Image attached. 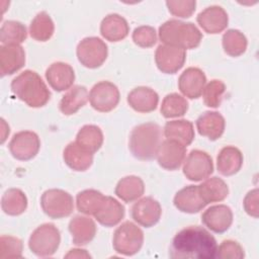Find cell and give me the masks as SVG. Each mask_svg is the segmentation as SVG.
<instances>
[{"instance_id":"obj_1","label":"cell","mask_w":259,"mask_h":259,"mask_svg":"<svg viewBox=\"0 0 259 259\" xmlns=\"http://www.w3.org/2000/svg\"><path fill=\"white\" fill-rule=\"evenodd\" d=\"M217 248V240L207 230L200 226H189L175 235L169 255L174 259H213Z\"/></svg>"},{"instance_id":"obj_2","label":"cell","mask_w":259,"mask_h":259,"mask_svg":"<svg viewBox=\"0 0 259 259\" xmlns=\"http://www.w3.org/2000/svg\"><path fill=\"white\" fill-rule=\"evenodd\" d=\"M11 91L33 108L45 106L51 98V92L41 77L31 70L23 71L11 81Z\"/></svg>"},{"instance_id":"obj_3","label":"cell","mask_w":259,"mask_h":259,"mask_svg":"<svg viewBox=\"0 0 259 259\" xmlns=\"http://www.w3.org/2000/svg\"><path fill=\"white\" fill-rule=\"evenodd\" d=\"M162 130L155 122H146L135 126L130 135L128 148L139 160H152L157 156L161 145Z\"/></svg>"},{"instance_id":"obj_4","label":"cell","mask_w":259,"mask_h":259,"mask_svg":"<svg viewBox=\"0 0 259 259\" xmlns=\"http://www.w3.org/2000/svg\"><path fill=\"white\" fill-rule=\"evenodd\" d=\"M159 38L163 45L191 50L200 45L202 34L192 22L169 19L159 27Z\"/></svg>"},{"instance_id":"obj_5","label":"cell","mask_w":259,"mask_h":259,"mask_svg":"<svg viewBox=\"0 0 259 259\" xmlns=\"http://www.w3.org/2000/svg\"><path fill=\"white\" fill-rule=\"evenodd\" d=\"M61 243V234L54 224H42L30 235L29 250L38 257H49L56 253Z\"/></svg>"},{"instance_id":"obj_6","label":"cell","mask_w":259,"mask_h":259,"mask_svg":"<svg viewBox=\"0 0 259 259\" xmlns=\"http://www.w3.org/2000/svg\"><path fill=\"white\" fill-rule=\"evenodd\" d=\"M144 243L143 231L134 223L126 221L122 223L113 234L112 246L116 253L124 256L137 254Z\"/></svg>"},{"instance_id":"obj_7","label":"cell","mask_w":259,"mask_h":259,"mask_svg":"<svg viewBox=\"0 0 259 259\" xmlns=\"http://www.w3.org/2000/svg\"><path fill=\"white\" fill-rule=\"evenodd\" d=\"M40 205L44 212L51 219H63L69 217L74 209L72 195L58 188L46 190L40 197Z\"/></svg>"},{"instance_id":"obj_8","label":"cell","mask_w":259,"mask_h":259,"mask_svg":"<svg viewBox=\"0 0 259 259\" xmlns=\"http://www.w3.org/2000/svg\"><path fill=\"white\" fill-rule=\"evenodd\" d=\"M76 54L79 62L86 68L96 69L106 60L107 45L97 36L83 38L77 46Z\"/></svg>"},{"instance_id":"obj_9","label":"cell","mask_w":259,"mask_h":259,"mask_svg":"<svg viewBox=\"0 0 259 259\" xmlns=\"http://www.w3.org/2000/svg\"><path fill=\"white\" fill-rule=\"evenodd\" d=\"M119 90L109 81L96 83L89 92L90 105L99 112H109L113 110L119 102Z\"/></svg>"},{"instance_id":"obj_10","label":"cell","mask_w":259,"mask_h":259,"mask_svg":"<svg viewBox=\"0 0 259 259\" xmlns=\"http://www.w3.org/2000/svg\"><path fill=\"white\" fill-rule=\"evenodd\" d=\"M183 163V174L190 181H201L213 172L211 157L201 150L190 151Z\"/></svg>"},{"instance_id":"obj_11","label":"cell","mask_w":259,"mask_h":259,"mask_svg":"<svg viewBox=\"0 0 259 259\" xmlns=\"http://www.w3.org/2000/svg\"><path fill=\"white\" fill-rule=\"evenodd\" d=\"M11 155L19 161H28L36 156L40 148V141L34 132L21 131L13 135L9 142Z\"/></svg>"},{"instance_id":"obj_12","label":"cell","mask_w":259,"mask_h":259,"mask_svg":"<svg viewBox=\"0 0 259 259\" xmlns=\"http://www.w3.org/2000/svg\"><path fill=\"white\" fill-rule=\"evenodd\" d=\"M186 60L185 50L167 46L160 45L155 52V62L158 69L165 74H175L184 65Z\"/></svg>"},{"instance_id":"obj_13","label":"cell","mask_w":259,"mask_h":259,"mask_svg":"<svg viewBox=\"0 0 259 259\" xmlns=\"http://www.w3.org/2000/svg\"><path fill=\"white\" fill-rule=\"evenodd\" d=\"M161 213L162 208L160 203L150 196L139 199L134 203L131 209V214L134 221L145 228L155 226L159 222Z\"/></svg>"},{"instance_id":"obj_14","label":"cell","mask_w":259,"mask_h":259,"mask_svg":"<svg viewBox=\"0 0 259 259\" xmlns=\"http://www.w3.org/2000/svg\"><path fill=\"white\" fill-rule=\"evenodd\" d=\"M186 156V147L174 140L166 139L159 147L157 153L158 164L170 171L179 169Z\"/></svg>"},{"instance_id":"obj_15","label":"cell","mask_w":259,"mask_h":259,"mask_svg":"<svg viewBox=\"0 0 259 259\" xmlns=\"http://www.w3.org/2000/svg\"><path fill=\"white\" fill-rule=\"evenodd\" d=\"M201 222L211 232L223 234L233 223V211L226 204L212 205L201 214Z\"/></svg>"},{"instance_id":"obj_16","label":"cell","mask_w":259,"mask_h":259,"mask_svg":"<svg viewBox=\"0 0 259 259\" xmlns=\"http://www.w3.org/2000/svg\"><path fill=\"white\" fill-rule=\"evenodd\" d=\"M206 84V77L202 70L196 67H189L181 73L178 79V88L180 92L190 98H198Z\"/></svg>"},{"instance_id":"obj_17","label":"cell","mask_w":259,"mask_h":259,"mask_svg":"<svg viewBox=\"0 0 259 259\" xmlns=\"http://www.w3.org/2000/svg\"><path fill=\"white\" fill-rule=\"evenodd\" d=\"M196 21L205 32L217 34L227 28L229 17L223 7L212 5L199 12Z\"/></svg>"},{"instance_id":"obj_18","label":"cell","mask_w":259,"mask_h":259,"mask_svg":"<svg viewBox=\"0 0 259 259\" xmlns=\"http://www.w3.org/2000/svg\"><path fill=\"white\" fill-rule=\"evenodd\" d=\"M46 79L54 90L62 92L73 86L75 73L69 64L64 62H55L47 69Z\"/></svg>"},{"instance_id":"obj_19","label":"cell","mask_w":259,"mask_h":259,"mask_svg":"<svg viewBox=\"0 0 259 259\" xmlns=\"http://www.w3.org/2000/svg\"><path fill=\"white\" fill-rule=\"evenodd\" d=\"M25 64V52L20 45H3L0 47L1 76L12 75Z\"/></svg>"},{"instance_id":"obj_20","label":"cell","mask_w":259,"mask_h":259,"mask_svg":"<svg viewBox=\"0 0 259 259\" xmlns=\"http://www.w3.org/2000/svg\"><path fill=\"white\" fill-rule=\"evenodd\" d=\"M173 203L178 210L185 213H196L206 206L198 185H188L180 189L175 194Z\"/></svg>"},{"instance_id":"obj_21","label":"cell","mask_w":259,"mask_h":259,"mask_svg":"<svg viewBox=\"0 0 259 259\" xmlns=\"http://www.w3.org/2000/svg\"><path fill=\"white\" fill-rule=\"evenodd\" d=\"M127 103L136 111L142 113L152 112L159 102L158 93L147 86H139L127 94Z\"/></svg>"},{"instance_id":"obj_22","label":"cell","mask_w":259,"mask_h":259,"mask_svg":"<svg viewBox=\"0 0 259 259\" xmlns=\"http://www.w3.org/2000/svg\"><path fill=\"white\" fill-rule=\"evenodd\" d=\"M63 159L72 170L83 172L92 165L93 153L75 141L66 146L63 152Z\"/></svg>"},{"instance_id":"obj_23","label":"cell","mask_w":259,"mask_h":259,"mask_svg":"<svg viewBox=\"0 0 259 259\" xmlns=\"http://www.w3.org/2000/svg\"><path fill=\"white\" fill-rule=\"evenodd\" d=\"M224 116L217 111H205L196 119V128L200 136L210 141H217L225 132Z\"/></svg>"},{"instance_id":"obj_24","label":"cell","mask_w":259,"mask_h":259,"mask_svg":"<svg viewBox=\"0 0 259 259\" xmlns=\"http://www.w3.org/2000/svg\"><path fill=\"white\" fill-rule=\"evenodd\" d=\"M69 232L72 241L77 246H84L90 243L96 235V225L88 217L75 215L69 223Z\"/></svg>"},{"instance_id":"obj_25","label":"cell","mask_w":259,"mask_h":259,"mask_svg":"<svg viewBox=\"0 0 259 259\" xmlns=\"http://www.w3.org/2000/svg\"><path fill=\"white\" fill-rule=\"evenodd\" d=\"M130 26L124 17L117 13L106 15L100 23L101 35L109 41H119L127 36Z\"/></svg>"},{"instance_id":"obj_26","label":"cell","mask_w":259,"mask_h":259,"mask_svg":"<svg viewBox=\"0 0 259 259\" xmlns=\"http://www.w3.org/2000/svg\"><path fill=\"white\" fill-rule=\"evenodd\" d=\"M243 165L242 152L234 147H224L217 157L218 171L224 176H232L240 171Z\"/></svg>"},{"instance_id":"obj_27","label":"cell","mask_w":259,"mask_h":259,"mask_svg":"<svg viewBox=\"0 0 259 259\" xmlns=\"http://www.w3.org/2000/svg\"><path fill=\"white\" fill-rule=\"evenodd\" d=\"M124 213V207L118 200L112 196H105L101 207L94 214V218L100 225L110 228L118 225L123 219Z\"/></svg>"},{"instance_id":"obj_28","label":"cell","mask_w":259,"mask_h":259,"mask_svg":"<svg viewBox=\"0 0 259 259\" xmlns=\"http://www.w3.org/2000/svg\"><path fill=\"white\" fill-rule=\"evenodd\" d=\"M164 136L168 140H174L187 147L194 140L193 123L187 119L167 121L164 126Z\"/></svg>"},{"instance_id":"obj_29","label":"cell","mask_w":259,"mask_h":259,"mask_svg":"<svg viewBox=\"0 0 259 259\" xmlns=\"http://www.w3.org/2000/svg\"><path fill=\"white\" fill-rule=\"evenodd\" d=\"M89 99L88 90L85 86H73L62 97L59 103L60 111L65 115H72L83 107Z\"/></svg>"},{"instance_id":"obj_30","label":"cell","mask_w":259,"mask_h":259,"mask_svg":"<svg viewBox=\"0 0 259 259\" xmlns=\"http://www.w3.org/2000/svg\"><path fill=\"white\" fill-rule=\"evenodd\" d=\"M145 192L144 181L135 175L121 178L114 189V193L124 202H133L139 199Z\"/></svg>"},{"instance_id":"obj_31","label":"cell","mask_w":259,"mask_h":259,"mask_svg":"<svg viewBox=\"0 0 259 259\" xmlns=\"http://www.w3.org/2000/svg\"><path fill=\"white\" fill-rule=\"evenodd\" d=\"M198 188L200 195L206 204L222 201L229 194V187L227 183L217 176L207 178L204 182L198 185Z\"/></svg>"},{"instance_id":"obj_32","label":"cell","mask_w":259,"mask_h":259,"mask_svg":"<svg viewBox=\"0 0 259 259\" xmlns=\"http://www.w3.org/2000/svg\"><path fill=\"white\" fill-rule=\"evenodd\" d=\"M2 210L8 215H19L27 207V197L24 192L18 188L7 189L1 198Z\"/></svg>"},{"instance_id":"obj_33","label":"cell","mask_w":259,"mask_h":259,"mask_svg":"<svg viewBox=\"0 0 259 259\" xmlns=\"http://www.w3.org/2000/svg\"><path fill=\"white\" fill-rule=\"evenodd\" d=\"M105 195L95 189H85L76 196V205L80 212L87 215H94L101 207Z\"/></svg>"},{"instance_id":"obj_34","label":"cell","mask_w":259,"mask_h":259,"mask_svg":"<svg viewBox=\"0 0 259 259\" xmlns=\"http://www.w3.org/2000/svg\"><path fill=\"white\" fill-rule=\"evenodd\" d=\"M54 31V21L46 11L37 13L29 25V34L37 41L49 40L53 36Z\"/></svg>"},{"instance_id":"obj_35","label":"cell","mask_w":259,"mask_h":259,"mask_svg":"<svg viewBox=\"0 0 259 259\" xmlns=\"http://www.w3.org/2000/svg\"><path fill=\"white\" fill-rule=\"evenodd\" d=\"M76 142L94 154L103 144L102 131L97 125L86 124L79 130L76 136Z\"/></svg>"},{"instance_id":"obj_36","label":"cell","mask_w":259,"mask_h":259,"mask_svg":"<svg viewBox=\"0 0 259 259\" xmlns=\"http://www.w3.org/2000/svg\"><path fill=\"white\" fill-rule=\"evenodd\" d=\"M26 36V27L20 21L6 20L3 22L0 29V41L3 45H20Z\"/></svg>"},{"instance_id":"obj_37","label":"cell","mask_w":259,"mask_h":259,"mask_svg":"<svg viewBox=\"0 0 259 259\" xmlns=\"http://www.w3.org/2000/svg\"><path fill=\"white\" fill-rule=\"evenodd\" d=\"M224 51L231 57H239L246 52L247 38L243 32L238 29L227 30L222 38Z\"/></svg>"},{"instance_id":"obj_38","label":"cell","mask_w":259,"mask_h":259,"mask_svg":"<svg viewBox=\"0 0 259 259\" xmlns=\"http://www.w3.org/2000/svg\"><path fill=\"white\" fill-rule=\"evenodd\" d=\"M188 110L187 100L178 93L167 94L161 104V114L165 118L183 116Z\"/></svg>"},{"instance_id":"obj_39","label":"cell","mask_w":259,"mask_h":259,"mask_svg":"<svg viewBox=\"0 0 259 259\" xmlns=\"http://www.w3.org/2000/svg\"><path fill=\"white\" fill-rule=\"evenodd\" d=\"M226 92V85L223 81L213 79L208 82L202 91L203 102L206 106L217 108L221 105L223 95Z\"/></svg>"},{"instance_id":"obj_40","label":"cell","mask_w":259,"mask_h":259,"mask_svg":"<svg viewBox=\"0 0 259 259\" xmlns=\"http://www.w3.org/2000/svg\"><path fill=\"white\" fill-rule=\"evenodd\" d=\"M23 251L22 241L13 236H1L0 257L1 258H21Z\"/></svg>"},{"instance_id":"obj_41","label":"cell","mask_w":259,"mask_h":259,"mask_svg":"<svg viewBox=\"0 0 259 259\" xmlns=\"http://www.w3.org/2000/svg\"><path fill=\"white\" fill-rule=\"evenodd\" d=\"M245 252L243 247L236 241L225 240L217 248L215 258L219 259H243Z\"/></svg>"},{"instance_id":"obj_42","label":"cell","mask_w":259,"mask_h":259,"mask_svg":"<svg viewBox=\"0 0 259 259\" xmlns=\"http://www.w3.org/2000/svg\"><path fill=\"white\" fill-rule=\"evenodd\" d=\"M132 37L134 42L141 48H151L157 42V32L154 27L149 25L136 27Z\"/></svg>"},{"instance_id":"obj_43","label":"cell","mask_w":259,"mask_h":259,"mask_svg":"<svg viewBox=\"0 0 259 259\" xmlns=\"http://www.w3.org/2000/svg\"><path fill=\"white\" fill-rule=\"evenodd\" d=\"M169 12L177 17L188 18L195 11L196 1L195 0H183V1H166Z\"/></svg>"},{"instance_id":"obj_44","label":"cell","mask_w":259,"mask_h":259,"mask_svg":"<svg viewBox=\"0 0 259 259\" xmlns=\"http://www.w3.org/2000/svg\"><path fill=\"white\" fill-rule=\"evenodd\" d=\"M244 209L245 211L253 217V218H258V212H259V203H258V189L255 188L251 191H249L243 201Z\"/></svg>"},{"instance_id":"obj_45","label":"cell","mask_w":259,"mask_h":259,"mask_svg":"<svg viewBox=\"0 0 259 259\" xmlns=\"http://www.w3.org/2000/svg\"><path fill=\"white\" fill-rule=\"evenodd\" d=\"M66 258H90L91 256L86 252V250L82 249H72L69 251L68 254L65 255Z\"/></svg>"}]
</instances>
